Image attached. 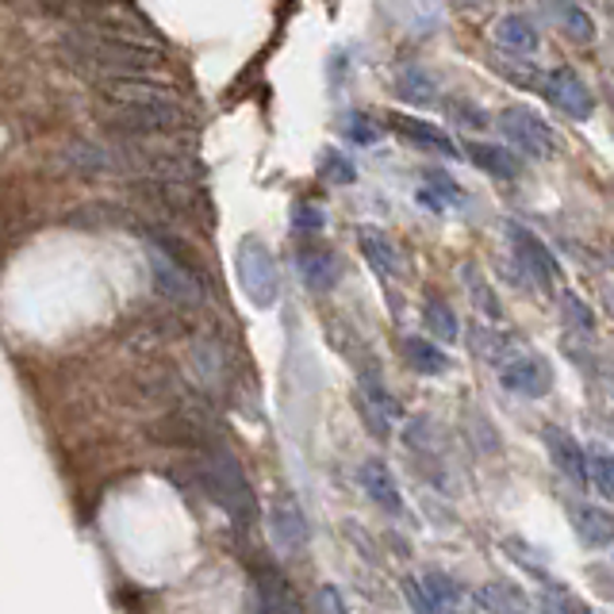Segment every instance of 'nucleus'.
Wrapping results in <instances>:
<instances>
[{
	"instance_id": "obj_1",
	"label": "nucleus",
	"mask_w": 614,
	"mask_h": 614,
	"mask_svg": "<svg viewBox=\"0 0 614 614\" xmlns=\"http://www.w3.org/2000/svg\"><path fill=\"white\" fill-rule=\"evenodd\" d=\"M58 50H62V62L93 85L154 78L166 66V43H162L158 27L150 24L131 0L111 4L93 24L70 27L58 39Z\"/></svg>"
},
{
	"instance_id": "obj_2",
	"label": "nucleus",
	"mask_w": 614,
	"mask_h": 614,
	"mask_svg": "<svg viewBox=\"0 0 614 614\" xmlns=\"http://www.w3.org/2000/svg\"><path fill=\"white\" fill-rule=\"evenodd\" d=\"M192 123L189 104L177 96L142 104H96V127L108 142H154V139H177Z\"/></svg>"
},
{
	"instance_id": "obj_3",
	"label": "nucleus",
	"mask_w": 614,
	"mask_h": 614,
	"mask_svg": "<svg viewBox=\"0 0 614 614\" xmlns=\"http://www.w3.org/2000/svg\"><path fill=\"white\" fill-rule=\"evenodd\" d=\"M200 484L208 488V496L238 522H250L258 504H253L250 481H246L243 465L227 453L223 446H212L204 457H200Z\"/></svg>"
},
{
	"instance_id": "obj_4",
	"label": "nucleus",
	"mask_w": 614,
	"mask_h": 614,
	"mask_svg": "<svg viewBox=\"0 0 614 614\" xmlns=\"http://www.w3.org/2000/svg\"><path fill=\"white\" fill-rule=\"evenodd\" d=\"M499 131H504V139L511 142L519 154H527V158H538V162H550L557 158V131H553L550 119H542L534 108H527V104H511V108H504L496 116Z\"/></svg>"
},
{
	"instance_id": "obj_5",
	"label": "nucleus",
	"mask_w": 614,
	"mask_h": 614,
	"mask_svg": "<svg viewBox=\"0 0 614 614\" xmlns=\"http://www.w3.org/2000/svg\"><path fill=\"white\" fill-rule=\"evenodd\" d=\"M131 192L142 208H150V212L158 215V220H166V223L208 215L204 189L192 185V181H134Z\"/></svg>"
},
{
	"instance_id": "obj_6",
	"label": "nucleus",
	"mask_w": 614,
	"mask_h": 614,
	"mask_svg": "<svg viewBox=\"0 0 614 614\" xmlns=\"http://www.w3.org/2000/svg\"><path fill=\"white\" fill-rule=\"evenodd\" d=\"M238 284H243V292L250 296L253 307H273L276 296H281V273H276V261L273 253H269L265 243H258V238H246L243 246H238Z\"/></svg>"
},
{
	"instance_id": "obj_7",
	"label": "nucleus",
	"mask_w": 614,
	"mask_h": 614,
	"mask_svg": "<svg viewBox=\"0 0 614 614\" xmlns=\"http://www.w3.org/2000/svg\"><path fill=\"white\" fill-rule=\"evenodd\" d=\"M542 93H545V101H550L557 111H565L568 119H588L591 111H595V101H591L588 85H583L572 70H565V66L545 73Z\"/></svg>"
},
{
	"instance_id": "obj_8",
	"label": "nucleus",
	"mask_w": 614,
	"mask_h": 614,
	"mask_svg": "<svg viewBox=\"0 0 614 614\" xmlns=\"http://www.w3.org/2000/svg\"><path fill=\"white\" fill-rule=\"evenodd\" d=\"M499 380H504L507 392L527 395V400H542V395L553 388V369L545 357L522 354V357H511V362L499 369Z\"/></svg>"
},
{
	"instance_id": "obj_9",
	"label": "nucleus",
	"mask_w": 614,
	"mask_h": 614,
	"mask_svg": "<svg viewBox=\"0 0 614 614\" xmlns=\"http://www.w3.org/2000/svg\"><path fill=\"white\" fill-rule=\"evenodd\" d=\"M507 235H511V243H515V258H519V265L527 269L542 288H550V284L557 281V261H553L550 246H545L538 235H530L522 223H507Z\"/></svg>"
},
{
	"instance_id": "obj_10",
	"label": "nucleus",
	"mask_w": 614,
	"mask_h": 614,
	"mask_svg": "<svg viewBox=\"0 0 614 614\" xmlns=\"http://www.w3.org/2000/svg\"><path fill=\"white\" fill-rule=\"evenodd\" d=\"M357 408H362L369 430L380 434V438H388L392 423H400V418H403L400 400H395V395H388V388H380V380H373V377H365L362 388H357Z\"/></svg>"
},
{
	"instance_id": "obj_11",
	"label": "nucleus",
	"mask_w": 614,
	"mask_h": 614,
	"mask_svg": "<svg viewBox=\"0 0 614 614\" xmlns=\"http://www.w3.org/2000/svg\"><path fill=\"white\" fill-rule=\"evenodd\" d=\"M542 441L550 449V461L568 476L572 484H588V453L583 446L560 426H542Z\"/></svg>"
},
{
	"instance_id": "obj_12",
	"label": "nucleus",
	"mask_w": 614,
	"mask_h": 614,
	"mask_svg": "<svg viewBox=\"0 0 614 614\" xmlns=\"http://www.w3.org/2000/svg\"><path fill=\"white\" fill-rule=\"evenodd\" d=\"M388 123H392L408 142H415V146H426L430 154H438V158H449V162L461 158V146L453 142V134L441 131V127H434V123H426V119L400 116V111H392V116H388Z\"/></svg>"
},
{
	"instance_id": "obj_13",
	"label": "nucleus",
	"mask_w": 614,
	"mask_h": 614,
	"mask_svg": "<svg viewBox=\"0 0 614 614\" xmlns=\"http://www.w3.org/2000/svg\"><path fill=\"white\" fill-rule=\"evenodd\" d=\"M568 522H572L580 545H588V550H603V545L614 542V515L603 511V507L572 504L568 507Z\"/></svg>"
},
{
	"instance_id": "obj_14",
	"label": "nucleus",
	"mask_w": 614,
	"mask_h": 614,
	"mask_svg": "<svg viewBox=\"0 0 614 614\" xmlns=\"http://www.w3.org/2000/svg\"><path fill=\"white\" fill-rule=\"evenodd\" d=\"M296 265H299V276H304V284L311 292H331L342 276L339 253L323 250V246H307V250H299Z\"/></svg>"
},
{
	"instance_id": "obj_15",
	"label": "nucleus",
	"mask_w": 614,
	"mask_h": 614,
	"mask_svg": "<svg viewBox=\"0 0 614 614\" xmlns=\"http://www.w3.org/2000/svg\"><path fill=\"white\" fill-rule=\"evenodd\" d=\"M357 481H362L365 496L373 499L377 507H385L388 515H403V496H400V484H395L392 469L385 465V461H365L362 473H357Z\"/></svg>"
},
{
	"instance_id": "obj_16",
	"label": "nucleus",
	"mask_w": 614,
	"mask_h": 614,
	"mask_svg": "<svg viewBox=\"0 0 614 614\" xmlns=\"http://www.w3.org/2000/svg\"><path fill=\"white\" fill-rule=\"evenodd\" d=\"M66 166L73 169V174L81 177H108V174H119V162H116V146H104V142H73L70 150H66Z\"/></svg>"
},
{
	"instance_id": "obj_17",
	"label": "nucleus",
	"mask_w": 614,
	"mask_h": 614,
	"mask_svg": "<svg viewBox=\"0 0 614 614\" xmlns=\"http://www.w3.org/2000/svg\"><path fill=\"white\" fill-rule=\"evenodd\" d=\"M269 534H273L276 550L284 553H299L307 545V522H304V511H299L292 499H284V504H276L273 511H269Z\"/></svg>"
},
{
	"instance_id": "obj_18",
	"label": "nucleus",
	"mask_w": 614,
	"mask_h": 614,
	"mask_svg": "<svg viewBox=\"0 0 614 614\" xmlns=\"http://www.w3.org/2000/svg\"><path fill=\"white\" fill-rule=\"evenodd\" d=\"M357 243H362L365 258H369V265L377 269V273H385V276L403 273V261H400V253H395V246L388 243V235H380V231H373V227H362L357 231Z\"/></svg>"
},
{
	"instance_id": "obj_19",
	"label": "nucleus",
	"mask_w": 614,
	"mask_h": 614,
	"mask_svg": "<svg viewBox=\"0 0 614 614\" xmlns=\"http://www.w3.org/2000/svg\"><path fill=\"white\" fill-rule=\"evenodd\" d=\"M465 154L473 158V166H481L484 174H492V177H519V158H515L511 150L507 146H492V142H469L465 146Z\"/></svg>"
},
{
	"instance_id": "obj_20",
	"label": "nucleus",
	"mask_w": 614,
	"mask_h": 614,
	"mask_svg": "<svg viewBox=\"0 0 614 614\" xmlns=\"http://www.w3.org/2000/svg\"><path fill=\"white\" fill-rule=\"evenodd\" d=\"M258 614H304L292 595V588L273 572L258 576Z\"/></svg>"
},
{
	"instance_id": "obj_21",
	"label": "nucleus",
	"mask_w": 614,
	"mask_h": 614,
	"mask_svg": "<svg viewBox=\"0 0 614 614\" xmlns=\"http://www.w3.org/2000/svg\"><path fill=\"white\" fill-rule=\"evenodd\" d=\"M496 43L504 50H511V55H534L538 50V32L530 20L522 16H504L496 24Z\"/></svg>"
},
{
	"instance_id": "obj_22",
	"label": "nucleus",
	"mask_w": 614,
	"mask_h": 614,
	"mask_svg": "<svg viewBox=\"0 0 614 614\" xmlns=\"http://www.w3.org/2000/svg\"><path fill=\"white\" fill-rule=\"evenodd\" d=\"M476 603L492 614H527V595L511 583H484L476 591Z\"/></svg>"
},
{
	"instance_id": "obj_23",
	"label": "nucleus",
	"mask_w": 614,
	"mask_h": 614,
	"mask_svg": "<svg viewBox=\"0 0 614 614\" xmlns=\"http://www.w3.org/2000/svg\"><path fill=\"white\" fill-rule=\"evenodd\" d=\"M426 185H434V189H423L418 192V200H423L426 208H434V212H441L446 204H453V208L465 204L461 185H457L449 174H441V169H426Z\"/></svg>"
},
{
	"instance_id": "obj_24",
	"label": "nucleus",
	"mask_w": 614,
	"mask_h": 614,
	"mask_svg": "<svg viewBox=\"0 0 614 614\" xmlns=\"http://www.w3.org/2000/svg\"><path fill=\"white\" fill-rule=\"evenodd\" d=\"M403 357H408L411 369L423 373V377H438V373H446V365H449V357L426 339H408V342H403Z\"/></svg>"
},
{
	"instance_id": "obj_25",
	"label": "nucleus",
	"mask_w": 614,
	"mask_h": 614,
	"mask_svg": "<svg viewBox=\"0 0 614 614\" xmlns=\"http://www.w3.org/2000/svg\"><path fill=\"white\" fill-rule=\"evenodd\" d=\"M423 323L430 327V334L438 342H457V334H461V327H457V316H453V307L446 304V299L438 296H426L423 304Z\"/></svg>"
},
{
	"instance_id": "obj_26",
	"label": "nucleus",
	"mask_w": 614,
	"mask_h": 614,
	"mask_svg": "<svg viewBox=\"0 0 614 614\" xmlns=\"http://www.w3.org/2000/svg\"><path fill=\"white\" fill-rule=\"evenodd\" d=\"M395 93H400V101H408V104H434V101H438V85H434V78H430V73H423V70H415V66L400 70Z\"/></svg>"
},
{
	"instance_id": "obj_27",
	"label": "nucleus",
	"mask_w": 614,
	"mask_h": 614,
	"mask_svg": "<svg viewBox=\"0 0 614 614\" xmlns=\"http://www.w3.org/2000/svg\"><path fill=\"white\" fill-rule=\"evenodd\" d=\"M538 606H542V614H591V606L583 603L576 591L560 588V583H550V588L538 595Z\"/></svg>"
},
{
	"instance_id": "obj_28",
	"label": "nucleus",
	"mask_w": 614,
	"mask_h": 614,
	"mask_svg": "<svg viewBox=\"0 0 614 614\" xmlns=\"http://www.w3.org/2000/svg\"><path fill=\"white\" fill-rule=\"evenodd\" d=\"M423 588L430 591V599L438 603L441 614H461V591H457L453 580H446L441 572H426L423 576Z\"/></svg>"
},
{
	"instance_id": "obj_29",
	"label": "nucleus",
	"mask_w": 614,
	"mask_h": 614,
	"mask_svg": "<svg viewBox=\"0 0 614 614\" xmlns=\"http://www.w3.org/2000/svg\"><path fill=\"white\" fill-rule=\"evenodd\" d=\"M560 27H565V32L572 35L576 43H591V39H595V20H591L588 12L576 4V0H565V4H560Z\"/></svg>"
},
{
	"instance_id": "obj_30",
	"label": "nucleus",
	"mask_w": 614,
	"mask_h": 614,
	"mask_svg": "<svg viewBox=\"0 0 614 614\" xmlns=\"http://www.w3.org/2000/svg\"><path fill=\"white\" fill-rule=\"evenodd\" d=\"M319 174H323L331 185H354V181H357L354 162H350L346 154H342V150H323V162H319Z\"/></svg>"
},
{
	"instance_id": "obj_31",
	"label": "nucleus",
	"mask_w": 614,
	"mask_h": 614,
	"mask_svg": "<svg viewBox=\"0 0 614 614\" xmlns=\"http://www.w3.org/2000/svg\"><path fill=\"white\" fill-rule=\"evenodd\" d=\"M588 481L595 484V492L614 504V453H595L588 461Z\"/></svg>"
},
{
	"instance_id": "obj_32",
	"label": "nucleus",
	"mask_w": 614,
	"mask_h": 614,
	"mask_svg": "<svg viewBox=\"0 0 614 614\" xmlns=\"http://www.w3.org/2000/svg\"><path fill=\"white\" fill-rule=\"evenodd\" d=\"M342 127H346V139H354V142H362V146H373V142L380 139V123H373L365 111H350L346 119H342Z\"/></svg>"
},
{
	"instance_id": "obj_33",
	"label": "nucleus",
	"mask_w": 614,
	"mask_h": 614,
	"mask_svg": "<svg viewBox=\"0 0 614 614\" xmlns=\"http://www.w3.org/2000/svg\"><path fill=\"white\" fill-rule=\"evenodd\" d=\"M465 281H469V292H473V304L481 307L488 319H499V304H496V296H492L488 281H484V276L476 273L473 265H465Z\"/></svg>"
},
{
	"instance_id": "obj_34",
	"label": "nucleus",
	"mask_w": 614,
	"mask_h": 614,
	"mask_svg": "<svg viewBox=\"0 0 614 614\" xmlns=\"http://www.w3.org/2000/svg\"><path fill=\"white\" fill-rule=\"evenodd\" d=\"M403 591H408L411 611H415V614H441V611H438V603H434V599H430V591H426L418 580H408V583H403Z\"/></svg>"
},
{
	"instance_id": "obj_35",
	"label": "nucleus",
	"mask_w": 614,
	"mask_h": 614,
	"mask_svg": "<svg viewBox=\"0 0 614 614\" xmlns=\"http://www.w3.org/2000/svg\"><path fill=\"white\" fill-rule=\"evenodd\" d=\"M292 223H296V231H319L327 223V215L316 204H296L292 208Z\"/></svg>"
},
{
	"instance_id": "obj_36",
	"label": "nucleus",
	"mask_w": 614,
	"mask_h": 614,
	"mask_svg": "<svg viewBox=\"0 0 614 614\" xmlns=\"http://www.w3.org/2000/svg\"><path fill=\"white\" fill-rule=\"evenodd\" d=\"M565 316H568V319H576V323H580V331H591V327H595V319H591V311L580 304V299L572 296V292H565Z\"/></svg>"
},
{
	"instance_id": "obj_37",
	"label": "nucleus",
	"mask_w": 614,
	"mask_h": 614,
	"mask_svg": "<svg viewBox=\"0 0 614 614\" xmlns=\"http://www.w3.org/2000/svg\"><path fill=\"white\" fill-rule=\"evenodd\" d=\"M319 614H350L339 595V588H319Z\"/></svg>"
}]
</instances>
